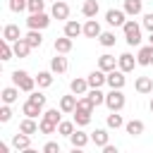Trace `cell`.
<instances>
[{"label": "cell", "mask_w": 153, "mask_h": 153, "mask_svg": "<svg viewBox=\"0 0 153 153\" xmlns=\"http://www.w3.org/2000/svg\"><path fill=\"white\" fill-rule=\"evenodd\" d=\"M115 62H117V60H115L112 55H100V57H98V67H100L103 72H110V69H115Z\"/></svg>", "instance_id": "cb8c5ba5"}, {"label": "cell", "mask_w": 153, "mask_h": 153, "mask_svg": "<svg viewBox=\"0 0 153 153\" xmlns=\"http://www.w3.org/2000/svg\"><path fill=\"white\" fill-rule=\"evenodd\" d=\"M53 2H57V0H53Z\"/></svg>", "instance_id": "c3c4849f"}, {"label": "cell", "mask_w": 153, "mask_h": 153, "mask_svg": "<svg viewBox=\"0 0 153 153\" xmlns=\"http://www.w3.org/2000/svg\"><path fill=\"white\" fill-rule=\"evenodd\" d=\"M103 31H100V24L96 22V19H88L86 22V26H84V36H88V38H98Z\"/></svg>", "instance_id": "7c38bea8"}, {"label": "cell", "mask_w": 153, "mask_h": 153, "mask_svg": "<svg viewBox=\"0 0 153 153\" xmlns=\"http://www.w3.org/2000/svg\"><path fill=\"white\" fill-rule=\"evenodd\" d=\"M108 84H110V88H122L124 86V72L122 69H110L108 72Z\"/></svg>", "instance_id": "52a82bcc"}, {"label": "cell", "mask_w": 153, "mask_h": 153, "mask_svg": "<svg viewBox=\"0 0 153 153\" xmlns=\"http://www.w3.org/2000/svg\"><path fill=\"white\" fill-rule=\"evenodd\" d=\"M143 26H146V29H148V31H151V33H153V12H151V14H146V17H143Z\"/></svg>", "instance_id": "f6af8a7d"}, {"label": "cell", "mask_w": 153, "mask_h": 153, "mask_svg": "<svg viewBox=\"0 0 153 153\" xmlns=\"http://www.w3.org/2000/svg\"><path fill=\"white\" fill-rule=\"evenodd\" d=\"M43 7H45V0H29L31 14H33V12H43Z\"/></svg>", "instance_id": "ab89813d"}, {"label": "cell", "mask_w": 153, "mask_h": 153, "mask_svg": "<svg viewBox=\"0 0 153 153\" xmlns=\"http://www.w3.org/2000/svg\"><path fill=\"white\" fill-rule=\"evenodd\" d=\"M50 69L57 72V74H62L67 69V57H62V53H57V57H53V62H50Z\"/></svg>", "instance_id": "7402d4cb"}, {"label": "cell", "mask_w": 153, "mask_h": 153, "mask_svg": "<svg viewBox=\"0 0 153 153\" xmlns=\"http://www.w3.org/2000/svg\"><path fill=\"white\" fill-rule=\"evenodd\" d=\"M105 105L110 108V110H122L124 108V96H122V91L120 88H112L110 93H105Z\"/></svg>", "instance_id": "277c9868"}, {"label": "cell", "mask_w": 153, "mask_h": 153, "mask_svg": "<svg viewBox=\"0 0 153 153\" xmlns=\"http://www.w3.org/2000/svg\"><path fill=\"white\" fill-rule=\"evenodd\" d=\"M93 100L86 96V98H79L76 100V110H74V122L79 124V127H84V124H88L91 122V112H93Z\"/></svg>", "instance_id": "6da1fadb"}, {"label": "cell", "mask_w": 153, "mask_h": 153, "mask_svg": "<svg viewBox=\"0 0 153 153\" xmlns=\"http://www.w3.org/2000/svg\"><path fill=\"white\" fill-rule=\"evenodd\" d=\"M10 117H12V110H10V103H5L0 108V122H10Z\"/></svg>", "instance_id": "60d3db41"}, {"label": "cell", "mask_w": 153, "mask_h": 153, "mask_svg": "<svg viewBox=\"0 0 153 153\" xmlns=\"http://www.w3.org/2000/svg\"><path fill=\"white\" fill-rule=\"evenodd\" d=\"M41 110H43V105H38V103H33V100L26 98V103H24V115L26 117H38Z\"/></svg>", "instance_id": "ac0fdd59"}, {"label": "cell", "mask_w": 153, "mask_h": 153, "mask_svg": "<svg viewBox=\"0 0 153 153\" xmlns=\"http://www.w3.org/2000/svg\"><path fill=\"white\" fill-rule=\"evenodd\" d=\"M19 131H24V134H33V131H38V124L33 122V117H26V120H22Z\"/></svg>", "instance_id": "4316f807"}, {"label": "cell", "mask_w": 153, "mask_h": 153, "mask_svg": "<svg viewBox=\"0 0 153 153\" xmlns=\"http://www.w3.org/2000/svg\"><path fill=\"white\" fill-rule=\"evenodd\" d=\"M38 129H41L43 134H53V131H55L57 127H55V124H50V122H43V120H41V124H38Z\"/></svg>", "instance_id": "7bdbcfd3"}, {"label": "cell", "mask_w": 153, "mask_h": 153, "mask_svg": "<svg viewBox=\"0 0 153 153\" xmlns=\"http://www.w3.org/2000/svg\"><path fill=\"white\" fill-rule=\"evenodd\" d=\"M124 122H122V115H117V110H112V115H108V127H112V129H117V127H122Z\"/></svg>", "instance_id": "d590c367"}, {"label": "cell", "mask_w": 153, "mask_h": 153, "mask_svg": "<svg viewBox=\"0 0 153 153\" xmlns=\"http://www.w3.org/2000/svg\"><path fill=\"white\" fill-rule=\"evenodd\" d=\"M81 12H84V17L96 19V14H98V2H96V0H86L84 7H81Z\"/></svg>", "instance_id": "d6986e66"}, {"label": "cell", "mask_w": 153, "mask_h": 153, "mask_svg": "<svg viewBox=\"0 0 153 153\" xmlns=\"http://www.w3.org/2000/svg\"><path fill=\"white\" fill-rule=\"evenodd\" d=\"M24 38L29 41V45H31V48H38V45L43 43V36H41V31H38V29H29V33H26Z\"/></svg>", "instance_id": "ffe728a7"}, {"label": "cell", "mask_w": 153, "mask_h": 153, "mask_svg": "<svg viewBox=\"0 0 153 153\" xmlns=\"http://www.w3.org/2000/svg\"><path fill=\"white\" fill-rule=\"evenodd\" d=\"M136 62H139V65H143V67L153 65V43H151V45H143V48L139 50V55H136Z\"/></svg>", "instance_id": "ba28073f"}, {"label": "cell", "mask_w": 153, "mask_h": 153, "mask_svg": "<svg viewBox=\"0 0 153 153\" xmlns=\"http://www.w3.org/2000/svg\"><path fill=\"white\" fill-rule=\"evenodd\" d=\"M2 38H5V41H10V43L19 41V38H22V33H19V26H14V24H7V26L2 29Z\"/></svg>", "instance_id": "4fadbf2b"}, {"label": "cell", "mask_w": 153, "mask_h": 153, "mask_svg": "<svg viewBox=\"0 0 153 153\" xmlns=\"http://www.w3.org/2000/svg\"><path fill=\"white\" fill-rule=\"evenodd\" d=\"M12 53H14V48H10V41L2 38V43H0V57L2 60H12Z\"/></svg>", "instance_id": "d6a6232c"}, {"label": "cell", "mask_w": 153, "mask_h": 153, "mask_svg": "<svg viewBox=\"0 0 153 153\" xmlns=\"http://www.w3.org/2000/svg\"><path fill=\"white\" fill-rule=\"evenodd\" d=\"M79 33H84V29L79 26V22H67V24H65V36H69V38H76Z\"/></svg>", "instance_id": "603a6c76"}, {"label": "cell", "mask_w": 153, "mask_h": 153, "mask_svg": "<svg viewBox=\"0 0 153 153\" xmlns=\"http://www.w3.org/2000/svg\"><path fill=\"white\" fill-rule=\"evenodd\" d=\"M17 96H19V86H7V88H2V100H5V103H14Z\"/></svg>", "instance_id": "484cf974"}, {"label": "cell", "mask_w": 153, "mask_h": 153, "mask_svg": "<svg viewBox=\"0 0 153 153\" xmlns=\"http://www.w3.org/2000/svg\"><path fill=\"white\" fill-rule=\"evenodd\" d=\"M98 38H100V43H103L105 48H110V45H115V33H110V31H105V33H100Z\"/></svg>", "instance_id": "74e56055"}, {"label": "cell", "mask_w": 153, "mask_h": 153, "mask_svg": "<svg viewBox=\"0 0 153 153\" xmlns=\"http://www.w3.org/2000/svg\"><path fill=\"white\" fill-rule=\"evenodd\" d=\"M60 110H62V112H74V110H76V96H62Z\"/></svg>", "instance_id": "e0dca14e"}, {"label": "cell", "mask_w": 153, "mask_h": 153, "mask_svg": "<svg viewBox=\"0 0 153 153\" xmlns=\"http://www.w3.org/2000/svg\"><path fill=\"white\" fill-rule=\"evenodd\" d=\"M31 53V45H29V41L26 38H19V41H14V55H19V57H26Z\"/></svg>", "instance_id": "2e32d148"}, {"label": "cell", "mask_w": 153, "mask_h": 153, "mask_svg": "<svg viewBox=\"0 0 153 153\" xmlns=\"http://www.w3.org/2000/svg\"><path fill=\"white\" fill-rule=\"evenodd\" d=\"M105 19H108L110 26H124V12L122 10H108Z\"/></svg>", "instance_id": "30bf717a"}, {"label": "cell", "mask_w": 153, "mask_h": 153, "mask_svg": "<svg viewBox=\"0 0 153 153\" xmlns=\"http://www.w3.org/2000/svg\"><path fill=\"white\" fill-rule=\"evenodd\" d=\"M69 88H72V93H74V96H84V93H86V88H88V79H72Z\"/></svg>", "instance_id": "9a60e30c"}, {"label": "cell", "mask_w": 153, "mask_h": 153, "mask_svg": "<svg viewBox=\"0 0 153 153\" xmlns=\"http://www.w3.org/2000/svg\"><path fill=\"white\" fill-rule=\"evenodd\" d=\"M124 36H127V43L129 45H139L141 43V26L134 22V19H129V22H124Z\"/></svg>", "instance_id": "3957f363"}, {"label": "cell", "mask_w": 153, "mask_h": 153, "mask_svg": "<svg viewBox=\"0 0 153 153\" xmlns=\"http://www.w3.org/2000/svg\"><path fill=\"white\" fill-rule=\"evenodd\" d=\"M151 112H153V100H151Z\"/></svg>", "instance_id": "bcb514c9"}, {"label": "cell", "mask_w": 153, "mask_h": 153, "mask_svg": "<svg viewBox=\"0 0 153 153\" xmlns=\"http://www.w3.org/2000/svg\"><path fill=\"white\" fill-rule=\"evenodd\" d=\"M43 151H45V153H60V146L50 141V143H45V146H43Z\"/></svg>", "instance_id": "ee69618b"}, {"label": "cell", "mask_w": 153, "mask_h": 153, "mask_svg": "<svg viewBox=\"0 0 153 153\" xmlns=\"http://www.w3.org/2000/svg\"><path fill=\"white\" fill-rule=\"evenodd\" d=\"M151 43H153V33H151Z\"/></svg>", "instance_id": "7dc6e473"}, {"label": "cell", "mask_w": 153, "mask_h": 153, "mask_svg": "<svg viewBox=\"0 0 153 153\" xmlns=\"http://www.w3.org/2000/svg\"><path fill=\"white\" fill-rule=\"evenodd\" d=\"M36 84H38L41 88H48V86L53 84V74H50V72H41V74L36 76Z\"/></svg>", "instance_id": "1f68e13d"}, {"label": "cell", "mask_w": 153, "mask_h": 153, "mask_svg": "<svg viewBox=\"0 0 153 153\" xmlns=\"http://www.w3.org/2000/svg\"><path fill=\"white\" fill-rule=\"evenodd\" d=\"M43 122H50V124L57 127V124H60V112H57V110H45V112H43Z\"/></svg>", "instance_id": "e575fe53"}, {"label": "cell", "mask_w": 153, "mask_h": 153, "mask_svg": "<svg viewBox=\"0 0 153 153\" xmlns=\"http://www.w3.org/2000/svg\"><path fill=\"white\" fill-rule=\"evenodd\" d=\"M91 139H93L96 146H105V143H108V131H105V129H96V131L91 134Z\"/></svg>", "instance_id": "f546056e"}, {"label": "cell", "mask_w": 153, "mask_h": 153, "mask_svg": "<svg viewBox=\"0 0 153 153\" xmlns=\"http://www.w3.org/2000/svg\"><path fill=\"white\" fill-rule=\"evenodd\" d=\"M57 131H60V134H65V136H72L74 124H72V122H60V124H57Z\"/></svg>", "instance_id": "f35d334b"}, {"label": "cell", "mask_w": 153, "mask_h": 153, "mask_svg": "<svg viewBox=\"0 0 153 153\" xmlns=\"http://www.w3.org/2000/svg\"><path fill=\"white\" fill-rule=\"evenodd\" d=\"M103 84H108V74L98 67L96 72H91V74H88V86H91V88H100Z\"/></svg>", "instance_id": "8992f818"}, {"label": "cell", "mask_w": 153, "mask_h": 153, "mask_svg": "<svg viewBox=\"0 0 153 153\" xmlns=\"http://www.w3.org/2000/svg\"><path fill=\"white\" fill-rule=\"evenodd\" d=\"M53 17H55V19H67V17H69V5L62 2V0H57V2L53 5Z\"/></svg>", "instance_id": "8fae6325"}, {"label": "cell", "mask_w": 153, "mask_h": 153, "mask_svg": "<svg viewBox=\"0 0 153 153\" xmlns=\"http://www.w3.org/2000/svg\"><path fill=\"white\" fill-rule=\"evenodd\" d=\"M124 12L127 14H139L141 12V0H124Z\"/></svg>", "instance_id": "4dcf8cb0"}, {"label": "cell", "mask_w": 153, "mask_h": 153, "mask_svg": "<svg viewBox=\"0 0 153 153\" xmlns=\"http://www.w3.org/2000/svg\"><path fill=\"white\" fill-rule=\"evenodd\" d=\"M12 81H14V86H19V88L26 91V93H31L33 86H36V76H31V74L24 72V69H17V72L12 74Z\"/></svg>", "instance_id": "7a4b0ae2"}, {"label": "cell", "mask_w": 153, "mask_h": 153, "mask_svg": "<svg viewBox=\"0 0 153 153\" xmlns=\"http://www.w3.org/2000/svg\"><path fill=\"white\" fill-rule=\"evenodd\" d=\"M69 139H72V146H74V148H84V146L88 143V136H86L84 131H72Z\"/></svg>", "instance_id": "d4e9b609"}, {"label": "cell", "mask_w": 153, "mask_h": 153, "mask_svg": "<svg viewBox=\"0 0 153 153\" xmlns=\"http://www.w3.org/2000/svg\"><path fill=\"white\" fill-rule=\"evenodd\" d=\"M29 100H33V103H38V105H45V96L38 93V91H31V93H29Z\"/></svg>", "instance_id": "b9f144b4"}, {"label": "cell", "mask_w": 153, "mask_h": 153, "mask_svg": "<svg viewBox=\"0 0 153 153\" xmlns=\"http://www.w3.org/2000/svg\"><path fill=\"white\" fill-rule=\"evenodd\" d=\"M55 50H57V53H62V55H65V53H69V50H72V38H69V36L55 38Z\"/></svg>", "instance_id": "44dd1931"}, {"label": "cell", "mask_w": 153, "mask_h": 153, "mask_svg": "<svg viewBox=\"0 0 153 153\" xmlns=\"http://www.w3.org/2000/svg\"><path fill=\"white\" fill-rule=\"evenodd\" d=\"M134 65H136V60H134V55H131V53H122V55L117 57V67H120L122 72H131V69H134Z\"/></svg>", "instance_id": "9c48e42d"}, {"label": "cell", "mask_w": 153, "mask_h": 153, "mask_svg": "<svg viewBox=\"0 0 153 153\" xmlns=\"http://www.w3.org/2000/svg\"><path fill=\"white\" fill-rule=\"evenodd\" d=\"M14 148H19V151H29V134H14Z\"/></svg>", "instance_id": "f1b7e54d"}, {"label": "cell", "mask_w": 153, "mask_h": 153, "mask_svg": "<svg viewBox=\"0 0 153 153\" xmlns=\"http://www.w3.org/2000/svg\"><path fill=\"white\" fill-rule=\"evenodd\" d=\"M88 98H91V100H93V105H96V108H98V105H103V103H105V93H103V91H100V88H93V91H91V93H88Z\"/></svg>", "instance_id": "836d02e7"}, {"label": "cell", "mask_w": 153, "mask_h": 153, "mask_svg": "<svg viewBox=\"0 0 153 153\" xmlns=\"http://www.w3.org/2000/svg\"><path fill=\"white\" fill-rule=\"evenodd\" d=\"M29 7V0H10V10L12 12H22Z\"/></svg>", "instance_id": "8d00e7d4"}, {"label": "cell", "mask_w": 153, "mask_h": 153, "mask_svg": "<svg viewBox=\"0 0 153 153\" xmlns=\"http://www.w3.org/2000/svg\"><path fill=\"white\" fill-rule=\"evenodd\" d=\"M127 134H131V136L143 134V122H141V120H131V122H127Z\"/></svg>", "instance_id": "83f0119b"}, {"label": "cell", "mask_w": 153, "mask_h": 153, "mask_svg": "<svg viewBox=\"0 0 153 153\" xmlns=\"http://www.w3.org/2000/svg\"><path fill=\"white\" fill-rule=\"evenodd\" d=\"M26 24H29V29H45L48 24H50V19H48V14L45 12H33L29 19H26Z\"/></svg>", "instance_id": "5b68a950"}, {"label": "cell", "mask_w": 153, "mask_h": 153, "mask_svg": "<svg viewBox=\"0 0 153 153\" xmlns=\"http://www.w3.org/2000/svg\"><path fill=\"white\" fill-rule=\"evenodd\" d=\"M134 88H136L139 93H151V91H153V79H151V76H139L136 84H134Z\"/></svg>", "instance_id": "5bb4252c"}]
</instances>
